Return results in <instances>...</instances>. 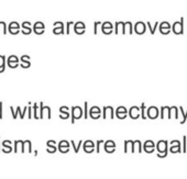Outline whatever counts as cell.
<instances>
[{
  "instance_id": "47",
  "label": "cell",
  "mask_w": 187,
  "mask_h": 179,
  "mask_svg": "<svg viewBox=\"0 0 187 179\" xmlns=\"http://www.w3.org/2000/svg\"><path fill=\"white\" fill-rule=\"evenodd\" d=\"M46 146H55V141H52V140L47 141Z\"/></svg>"
},
{
  "instance_id": "22",
  "label": "cell",
  "mask_w": 187,
  "mask_h": 179,
  "mask_svg": "<svg viewBox=\"0 0 187 179\" xmlns=\"http://www.w3.org/2000/svg\"><path fill=\"white\" fill-rule=\"evenodd\" d=\"M136 32L138 33V34H142V33L145 32V24L143 22H138L136 24Z\"/></svg>"
},
{
  "instance_id": "18",
  "label": "cell",
  "mask_w": 187,
  "mask_h": 179,
  "mask_svg": "<svg viewBox=\"0 0 187 179\" xmlns=\"http://www.w3.org/2000/svg\"><path fill=\"white\" fill-rule=\"evenodd\" d=\"M154 143L152 142V141H146V142L144 143V151L146 153H152L153 151H154Z\"/></svg>"
},
{
  "instance_id": "2",
  "label": "cell",
  "mask_w": 187,
  "mask_h": 179,
  "mask_svg": "<svg viewBox=\"0 0 187 179\" xmlns=\"http://www.w3.org/2000/svg\"><path fill=\"white\" fill-rule=\"evenodd\" d=\"M83 114H84L83 108H80L78 106L73 107V109H72V123H75V121L80 119L83 117Z\"/></svg>"
},
{
  "instance_id": "42",
  "label": "cell",
  "mask_w": 187,
  "mask_h": 179,
  "mask_svg": "<svg viewBox=\"0 0 187 179\" xmlns=\"http://www.w3.org/2000/svg\"><path fill=\"white\" fill-rule=\"evenodd\" d=\"M2 147H11V142L8 140L3 141L2 142Z\"/></svg>"
},
{
  "instance_id": "48",
  "label": "cell",
  "mask_w": 187,
  "mask_h": 179,
  "mask_svg": "<svg viewBox=\"0 0 187 179\" xmlns=\"http://www.w3.org/2000/svg\"><path fill=\"white\" fill-rule=\"evenodd\" d=\"M2 118V102H0V119Z\"/></svg>"
},
{
  "instance_id": "31",
  "label": "cell",
  "mask_w": 187,
  "mask_h": 179,
  "mask_svg": "<svg viewBox=\"0 0 187 179\" xmlns=\"http://www.w3.org/2000/svg\"><path fill=\"white\" fill-rule=\"evenodd\" d=\"M89 113H100V114H101V109L98 108V107H96V106H94V107H91V108H90Z\"/></svg>"
},
{
  "instance_id": "35",
  "label": "cell",
  "mask_w": 187,
  "mask_h": 179,
  "mask_svg": "<svg viewBox=\"0 0 187 179\" xmlns=\"http://www.w3.org/2000/svg\"><path fill=\"white\" fill-rule=\"evenodd\" d=\"M46 151H47V153H50V154H53V153L56 152V146H47Z\"/></svg>"
},
{
  "instance_id": "40",
  "label": "cell",
  "mask_w": 187,
  "mask_h": 179,
  "mask_svg": "<svg viewBox=\"0 0 187 179\" xmlns=\"http://www.w3.org/2000/svg\"><path fill=\"white\" fill-rule=\"evenodd\" d=\"M74 24V22L73 21H69V22H67V24H66V34H69V29H71V25H73Z\"/></svg>"
},
{
  "instance_id": "45",
  "label": "cell",
  "mask_w": 187,
  "mask_h": 179,
  "mask_svg": "<svg viewBox=\"0 0 187 179\" xmlns=\"http://www.w3.org/2000/svg\"><path fill=\"white\" fill-rule=\"evenodd\" d=\"M103 143V141H98V142H97V146H96V151H97V153H99V151H100V145L102 144Z\"/></svg>"
},
{
  "instance_id": "6",
  "label": "cell",
  "mask_w": 187,
  "mask_h": 179,
  "mask_svg": "<svg viewBox=\"0 0 187 179\" xmlns=\"http://www.w3.org/2000/svg\"><path fill=\"white\" fill-rule=\"evenodd\" d=\"M107 117H109L110 119H113V108L110 106L108 107H103L102 108V118L107 119Z\"/></svg>"
},
{
  "instance_id": "24",
  "label": "cell",
  "mask_w": 187,
  "mask_h": 179,
  "mask_svg": "<svg viewBox=\"0 0 187 179\" xmlns=\"http://www.w3.org/2000/svg\"><path fill=\"white\" fill-rule=\"evenodd\" d=\"M31 153L32 152V145H31V142L29 140L28 141H24L23 142V153Z\"/></svg>"
},
{
  "instance_id": "12",
  "label": "cell",
  "mask_w": 187,
  "mask_h": 179,
  "mask_svg": "<svg viewBox=\"0 0 187 179\" xmlns=\"http://www.w3.org/2000/svg\"><path fill=\"white\" fill-rule=\"evenodd\" d=\"M44 30H45V27L42 22H37L33 27V31H34L35 34H43L44 33Z\"/></svg>"
},
{
  "instance_id": "37",
  "label": "cell",
  "mask_w": 187,
  "mask_h": 179,
  "mask_svg": "<svg viewBox=\"0 0 187 179\" xmlns=\"http://www.w3.org/2000/svg\"><path fill=\"white\" fill-rule=\"evenodd\" d=\"M68 117H69V112H61V114H59V118L64 119V120L68 119Z\"/></svg>"
},
{
  "instance_id": "27",
  "label": "cell",
  "mask_w": 187,
  "mask_h": 179,
  "mask_svg": "<svg viewBox=\"0 0 187 179\" xmlns=\"http://www.w3.org/2000/svg\"><path fill=\"white\" fill-rule=\"evenodd\" d=\"M134 152H142V146H141V142L140 141H134L133 142V153Z\"/></svg>"
},
{
  "instance_id": "34",
  "label": "cell",
  "mask_w": 187,
  "mask_h": 179,
  "mask_svg": "<svg viewBox=\"0 0 187 179\" xmlns=\"http://www.w3.org/2000/svg\"><path fill=\"white\" fill-rule=\"evenodd\" d=\"M84 106H85V108H84V111H83V112H84V114H83V115H84L85 119H87V118H88V103L85 102Z\"/></svg>"
},
{
  "instance_id": "32",
  "label": "cell",
  "mask_w": 187,
  "mask_h": 179,
  "mask_svg": "<svg viewBox=\"0 0 187 179\" xmlns=\"http://www.w3.org/2000/svg\"><path fill=\"white\" fill-rule=\"evenodd\" d=\"M140 110H141V115H142V118L146 119V111H145V104H144V103H142V104H141Z\"/></svg>"
},
{
  "instance_id": "17",
  "label": "cell",
  "mask_w": 187,
  "mask_h": 179,
  "mask_svg": "<svg viewBox=\"0 0 187 179\" xmlns=\"http://www.w3.org/2000/svg\"><path fill=\"white\" fill-rule=\"evenodd\" d=\"M84 150L86 153H93L94 150H95V144L93 143V141H86L84 143Z\"/></svg>"
},
{
  "instance_id": "36",
  "label": "cell",
  "mask_w": 187,
  "mask_h": 179,
  "mask_svg": "<svg viewBox=\"0 0 187 179\" xmlns=\"http://www.w3.org/2000/svg\"><path fill=\"white\" fill-rule=\"evenodd\" d=\"M180 112H182V114H183V121H182V123H185V121H186V119H187V111L185 112V111L183 110L182 107L180 108Z\"/></svg>"
},
{
  "instance_id": "49",
  "label": "cell",
  "mask_w": 187,
  "mask_h": 179,
  "mask_svg": "<svg viewBox=\"0 0 187 179\" xmlns=\"http://www.w3.org/2000/svg\"><path fill=\"white\" fill-rule=\"evenodd\" d=\"M185 138H186V136H184V152H185V151H186V144H185Z\"/></svg>"
},
{
  "instance_id": "19",
  "label": "cell",
  "mask_w": 187,
  "mask_h": 179,
  "mask_svg": "<svg viewBox=\"0 0 187 179\" xmlns=\"http://www.w3.org/2000/svg\"><path fill=\"white\" fill-rule=\"evenodd\" d=\"M15 153H23V141H15V148H13Z\"/></svg>"
},
{
  "instance_id": "26",
  "label": "cell",
  "mask_w": 187,
  "mask_h": 179,
  "mask_svg": "<svg viewBox=\"0 0 187 179\" xmlns=\"http://www.w3.org/2000/svg\"><path fill=\"white\" fill-rule=\"evenodd\" d=\"M160 30H161V32H162L163 34H167V33L170 32V24H168L167 22L162 23V24H161Z\"/></svg>"
},
{
  "instance_id": "14",
  "label": "cell",
  "mask_w": 187,
  "mask_h": 179,
  "mask_svg": "<svg viewBox=\"0 0 187 179\" xmlns=\"http://www.w3.org/2000/svg\"><path fill=\"white\" fill-rule=\"evenodd\" d=\"M101 30L105 34H111L113 31V27L110 22H105L102 23V27H101Z\"/></svg>"
},
{
  "instance_id": "43",
  "label": "cell",
  "mask_w": 187,
  "mask_h": 179,
  "mask_svg": "<svg viewBox=\"0 0 187 179\" xmlns=\"http://www.w3.org/2000/svg\"><path fill=\"white\" fill-rule=\"evenodd\" d=\"M12 146L11 147H2V152L3 153H10V152H12Z\"/></svg>"
},
{
  "instance_id": "50",
  "label": "cell",
  "mask_w": 187,
  "mask_h": 179,
  "mask_svg": "<svg viewBox=\"0 0 187 179\" xmlns=\"http://www.w3.org/2000/svg\"><path fill=\"white\" fill-rule=\"evenodd\" d=\"M0 152H1V142H0Z\"/></svg>"
},
{
  "instance_id": "4",
  "label": "cell",
  "mask_w": 187,
  "mask_h": 179,
  "mask_svg": "<svg viewBox=\"0 0 187 179\" xmlns=\"http://www.w3.org/2000/svg\"><path fill=\"white\" fill-rule=\"evenodd\" d=\"M184 19H180V22H175L174 25H173V31H174L176 34H183L184 33V30H183V28H184Z\"/></svg>"
},
{
  "instance_id": "46",
  "label": "cell",
  "mask_w": 187,
  "mask_h": 179,
  "mask_svg": "<svg viewBox=\"0 0 187 179\" xmlns=\"http://www.w3.org/2000/svg\"><path fill=\"white\" fill-rule=\"evenodd\" d=\"M59 112H68V107L64 106L59 108Z\"/></svg>"
},
{
  "instance_id": "41",
  "label": "cell",
  "mask_w": 187,
  "mask_h": 179,
  "mask_svg": "<svg viewBox=\"0 0 187 179\" xmlns=\"http://www.w3.org/2000/svg\"><path fill=\"white\" fill-rule=\"evenodd\" d=\"M99 24H100V21H96L94 23V34H97V28H98Z\"/></svg>"
},
{
  "instance_id": "7",
  "label": "cell",
  "mask_w": 187,
  "mask_h": 179,
  "mask_svg": "<svg viewBox=\"0 0 187 179\" xmlns=\"http://www.w3.org/2000/svg\"><path fill=\"white\" fill-rule=\"evenodd\" d=\"M53 33L54 34H64V23L63 22H55L54 23V29H53Z\"/></svg>"
},
{
  "instance_id": "21",
  "label": "cell",
  "mask_w": 187,
  "mask_h": 179,
  "mask_svg": "<svg viewBox=\"0 0 187 179\" xmlns=\"http://www.w3.org/2000/svg\"><path fill=\"white\" fill-rule=\"evenodd\" d=\"M30 25H31V23L30 22H23L22 23V31L21 32L23 33L24 35H29L30 33H31V28H30Z\"/></svg>"
},
{
  "instance_id": "11",
  "label": "cell",
  "mask_w": 187,
  "mask_h": 179,
  "mask_svg": "<svg viewBox=\"0 0 187 179\" xmlns=\"http://www.w3.org/2000/svg\"><path fill=\"white\" fill-rule=\"evenodd\" d=\"M127 112H128V111H127V109L124 108V107H118V108H117V110H116V114H117V118L118 119H121V120H122V119H126L127 118Z\"/></svg>"
},
{
  "instance_id": "3",
  "label": "cell",
  "mask_w": 187,
  "mask_h": 179,
  "mask_svg": "<svg viewBox=\"0 0 187 179\" xmlns=\"http://www.w3.org/2000/svg\"><path fill=\"white\" fill-rule=\"evenodd\" d=\"M40 119H43L45 117L46 119H51V108L44 106L43 102H40Z\"/></svg>"
},
{
  "instance_id": "33",
  "label": "cell",
  "mask_w": 187,
  "mask_h": 179,
  "mask_svg": "<svg viewBox=\"0 0 187 179\" xmlns=\"http://www.w3.org/2000/svg\"><path fill=\"white\" fill-rule=\"evenodd\" d=\"M8 62H12V63H19V58L15 55H10L8 57Z\"/></svg>"
},
{
  "instance_id": "13",
  "label": "cell",
  "mask_w": 187,
  "mask_h": 179,
  "mask_svg": "<svg viewBox=\"0 0 187 179\" xmlns=\"http://www.w3.org/2000/svg\"><path fill=\"white\" fill-rule=\"evenodd\" d=\"M59 151L61 153H67L69 151V143L67 141H61L59 144Z\"/></svg>"
},
{
  "instance_id": "30",
  "label": "cell",
  "mask_w": 187,
  "mask_h": 179,
  "mask_svg": "<svg viewBox=\"0 0 187 179\" xmlns=\"http://www.w3.org/2000/svg\"><path fill=\"white\" fill-rule=\"evenodd\" d=\"M81 143H83V142H81V141H79V142L76 144L74 141H72V146L74 147V152L75 153H78L79 148H80V146H81Z\"/></svg>"
},
{
  "instance_id": "9",
  "label": "cell",
  "mask_w": 187,
  "mask_h": 179,
  "mask_svg": "<svg viewBox=\"0 0 187 179\" xmlns=\"http://www.w3.org/2000/svg\"><path fill=\"white\" fill-rule=\"evenodd\" d=\"M146 115L150 119H156L159 115V109L156 107H150L146 111Z\"/></svg>"
},
{
  "instance_id": "39",
  "label": "cell",
  "mask_w": 187,
  "mask_h": 179,
  "mask_svg": "<svg viewBox=\"0 0 187 179\" xmlns=\"http://www.w3.org/2000/svg\"><path fill=\"white\" fill-rule=\"evenodd\" d=\"M8 66L10 68H15V67L19 66V63H12V62H8Z\"/></svg>"
},
{
  "instance_id": "28",
  "label": "cell",
  "mask_w": 187,
  "mask_h": 179,
  "mask_svg": "<svg viewBox=\"0 0 187 179\" xmlns=\"http://www.w3.org/2000/svg\"><path fill=\"white\" fill-rule=\"evenodd\" d=\"M10 111H11V113H12V118L13 119H17L18 118V114H20L21 113V108L20 107H17V108H12V107H10Z\"/></svg>"
},
{
  "instance_id": "10",
  "label": "cell",
  "mask_w": 187,
  "mask_h": 179,
  "mask_svg": "<svg viewBox=\"0 0 187 179\" xmlns=\"http://www.w3.org/2000/svg\"><path fill=\"white\" fill-rule=\"evenodd\" d=\"M85 29H86V27H85L84 22H80V21H79V22L75 23L74 31H75V33H77V34H84Z\"/></svg>"
},
{
  "instance_id": "25",
  "label": "cell",
  "mask_w": 187,
  "mask_h": 179,
  "mask_svg": "<svg viewBox=\"0 0 187 179\" xmlns=\"http://www.w3.org/2000/svg\"><path fill=\"white\" fill-rule=\"evenodd\" d=\"M32 110H33V118L34 119H40V106L34 103L32 107Z\"/></svg>"
},
{
  "instance_id": "44",
  "label": "cell",
  "mask_w": 187,
  "mask_h": 179,
  "mask_svg": "<svg viewBox=\"0 0 187 179\" xmlns=\"http://www.w3.org/2000/svg\"><path fill=\"white\" fill-rule=\"evenodd\" d=\"M28 111H29V118L31 119L33 117V113H32V107H31V103L29 104V107H28Z\"/></svg>"
},
{
  "instance_id": "5",
  "label": "cell",
  "mask_w": 187,
  "mask_h": 179,
  "mask_svg": "<svg viewBox=\"0 0 187 179\" xmlns=\"http://www.w3.org/2000/svg\"><path fill=\"white\" fill-rule=\"evenodd\" d=\"M8 31H9L11 34L15 35L18 34V33L20 32V25L18 22H15V21H13V22H11L9 24V27H8Z\"/></svg>"
},
{
  "instance_id": "38",
  "label": "cell",
  "mask_w": 187,
  "mask_h": 179,
  "mask_svg": "<svg viewBox=\"0 0 187 179\" xmlns=\"http://www.w3.org/2000/svg\"><path fill=\"white\" fill-rule=\"evenodd\" d=\"M89 115H90L91 119H95V120H96V119H99L101 117L100 113H89Z\"/></svg>"
},
{
  "instance_id": "8",
  "label": "cell",
  "mask_w": 187,
  "mask_h": 179,
  "mask_svg": "<svg viewBox=\"0 0 187 179\" xmlns=\"http://www.w3.org/2000/svg\"><path fill=\"white\" fill-rule=\"evenodd\" d=\"M129 115H130V118L133 119V120L138 119L139 117H140V108L133 106L132 108H130V110H129Z\"/></svg>"
},
{
  "instance_id": "23",
  "label": "cell",
  "mask_w": 187,
  "mask_h": 179,
  "mask_svg": "<svg viewBox=\"0 0 187 179\" xmlns=\"http://www.w3.org/2000/svg\"><path fill=\"white\" fill-rule=\"evenodd\" d=\"M133 153V141H126L124 142V153Z\"/></svg>"
},
{
  "instance_id": "16",
  "label": "cell",
  "mask_w": 187,
  "mask_h": 179,
  "mask_svg": "<svg viewBox=\"0 0 187 179\" xmlns=\"http://www.w3.org/2000/svg\"><path fill=\"white\" fill-rule=\"evenodd\" d=\"M115 150H116V144H115L113 141H107L105 143V151L107 153H113Z\"/></svg>"
},
{
  "instance_id": "1",
  "label": "cell",
  "mask_w": 187,
  "mask_h": 179,
  "mask_svg": "<svg viewBox=\"0 0 187 179\" xmlns=\"http://www.w3.org/2000/svg\"><path fill=\"white\" fill-rule=\"evenodd\" d=\"M156 148L159 152V157H165L167 155V142L166 141H160L156 145Z\"/></svg>"
},
{
  "instance_id": "20",
  "label": "cell",
  "mask_w": 187,
  "mask_h": 179,
  "mask_svg": "<svg viewBox=\"0 0 187 179\" xmlns=\"http://www.w3.org/2000/svg\"><path fill=\"white\" fill-rule=\"evenodd\" d=\"M171 144H172V147H171V152H172V153H178V152H180V141H173Z\"/></svg>"
},
{
  "instance_id": "15",
  "label": "cell",
  "mask_w": 187,
  "mask_h": 179,
  "mask_svg": "<svg viewBox=\"0 0 187 179\" xmlns=\"http://www.w3.org/2000/svg\"><path fill=\"white\" fill-rule=\"evenodd\" d=\"M29 59H30V56H28V55H23V56L20 57V61H21L20 66L22 67V68H29V67L31 66V63L29 62Z\"/></svg>"
},
{
  "instance_id": "29",
  "label": "cell",
  "mask_w": 187,
  "mask_h": 179,
  "mask_svg": "<svg viewBox=\"0 0 187 179\" xmlns=\"http://www.w3.org/2000/svg\"><path fill=\"white\" fill-rule=\"evenodd\" d=\"M5 66H6V57L3 55H0V73L5 71Z\"/></svg>"
}]
</instances>
